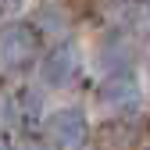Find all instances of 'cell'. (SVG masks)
Listing matches in <instances>:
<instances>
[{
	"label": "cell",
	"mask_w": 150,
	"mask_h": 150,
	"mask_svg": "<svg viewBox=\"0 0 150 150\" xmlns=\"http://www.w3.org/2000/svg\"><path fill=\"white\" fill-rule=\"evenodd\" d=\"M36 57H40V36H36L32 25L11 22V25L0 29V64H4V68L22 71Z\"/></svg>",
	"instance_id": "obj_1"
},
{
	"label": "cell",
	"mask_w": 150,
	"mask_h": 150,
	"mask_svg": "<svg viewBox=\"0 0 150 150\" xmlns=\"http://www.w3.org/2000/svg\"><path fill=\"white\" fill-rule=\"evenodd\" d=\"M47 139L54 150H79L89 139V122L82 111L64 107V111H54L47 118Z\"/></svg>",
	"instance_id": "obj_2"
},
{
	"label": "cell",
	"mask_w": 150,
	"mask_h": 150,
	"mask_svg": "<svg viewBox=\"0 0 150 150\" xmlns=\"http://www.w3.org/2000/svg\"><path fill=\"white\" fill-rule=\"evenodd\" d=\"M97 100L111 111H132L139 104V86L132 75H107L97 89Z\"/></svg>",
	"instance_id": "obj_3"
},
{
	"label": "cell",
	"mask_w": 150,
	"mask_h": 150,
	"mask_svg": "<svg viewBox=\"0 0 150 150\" xmlns=\"http://www.w3.org/2000/svg\"><path fill=\"white\" fill-rule=\"evenodd\" d=\"M75 71H79V57H75V50L71 47H54L47 57H43V82L54 86V89H61L75 79Z\"/></svg>",
	"instance_id": "obj_4"
},
{
	"label": "cell",
	"mask_w": 150,
	"mask_h": 150,
	"mask_svg": "<svg viewBox=\"0 0 150 150\" xmlns=\"http://www.w3.org/2000/svg\"><path fill=\"white\" fill-rule=\"evenodd\" d=\"M97 61H100V68H104L107 75H125L129 68H132V61H136V50H132L129 40L115 36V40H104V43H100Z\"/></svg>",
	"instance_id": "obj_5"
},
{
	"label": "cell",
	"mask_w": 150,
	"mask_h": 150,
	"mask_svg": "<svg viewBox=\"0 0 150 150\" xmlns=\"http://www.w3.org/2000/svg\"><path fill=\"white\" fill-rule=\"evenodd\" d=\"M97 139H100V150H125V146H132L136 129H129L125 122H107Z\"/></svg>",
	"instance_id": "obj_6"
},
{
	"label": "cell",
	"mask_w": 150,
	"mask_h": 150,
	"mask_svg": "<svg viewBox=\"0 0 150 150\" xmlns=\"http://www.w3.org/2000/svg\"><path fill=\"white\" fill-rule=\"evenodd\" d=\"M11 104H14V115H18V122H25V125H32L36 118H40V111H43V104H40V93H32V89L18 93V100H11Z\"/></svg>",
	"instance_id": "obj_7"
},
{
	"label": "cell",
	"mask_w": 150,
	"mask_h": 150,
	"mask_svg": "<svg viewBox=\"0 0 150 150\" xmlns=\"http://www.w3.org/2000/svg\"><path fill=\"white\" fill-rule=\"evenodd\" d=\"M36 22H40V29H43V32L57 36V40H61V36L68 32V18H64V11H57V7H40Z\"/></svg>",
	"instance_id": "obj_8"
},
{
	"label": "cell",
	"mask_w": 150,
	"mask_h": 150,
	"mask_svg": "<svg viewBox=\"0 0 150 150\" xmlns=\"http://www.w3.org/2000/svg\"><path fill=\"white\" fill-rule=\"evenodd\" d=\"M129 25L136 32H150V0H136L129 7Z\"/></svg>",
	"instance_id": "obj_9"
},
{
	"label": "cell",
	"mask_w": 150,
	"mask_h": 150,
	"mask_svg": "<svg viewBox=\"0 0 150 150\" xmlns=\"http://www.w3.org/2000/svg\"><path fill=\"white\" fill-rule=\"evenodd\" d=\"M25 0H0V11H7V14H14L18 7H22Z\"/></svg>",
	"instance_id": "obj_10"
},
{
	"label": "cell",
	"mask_w": 150,
	"mask_h": 150,
	"mask_svg": "<svg viewBox=\"0 0 150 150\" xmlns=\"http://www.w3.org/2000/svg\"><path fill=\"white\" fill-rule=\"evenodd\" d=\"M18 150H43V146H40V143H32V139H25L22 146H18Z\"/></svg>",
	"instance_id": "obj_11"
},
{
	"label": "cell",
	"mask_w": 150,
	"mask_h": 150,
	"mask_svg": "<svg viewBox=\"0 0 150 150\" xmlns=\"http://www.w3.org/2000/svg\"><path fill=\"white\" fill-rule=\"evenodd\" d=\"M0 150H7V143H4V139H0Z\"/></svg>",
	"instance_id": "obj_12"
}]
</instances>
